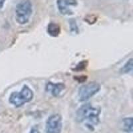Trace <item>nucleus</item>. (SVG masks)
Segmentation results:
<instances>
[{"label":"nucleus","instance_id":"f8f14e48","mask_svg":"<svg viewBox=\"0 0 133 133\" xmlns=\"http://www.w3.org/2000/svg\"><path fill=\"white\" fill-rule=\"evenodd\" d=\"M5 1H6V0H0V9H2V8H3Z\"/></svg>","mask_w":133,"mask_h":133},{"label":"nucleus","instance_id":"0eeeda50","mask_svg":"<svg viewBox=\"0 0 133 133\" xmlns=\"http://www.w3.org/2000/svg\"><path fill=\"white\" fill-rule=\"evenodd\" d=\"M65 85L62 83H53L47 82L45 85V91L53 97H57L65 89Z\"/></svg>","mask_w":133,"mask_h":133},{"label":"nucleus","instance_id":"f03ea898","mask_svg":"<svg viewBox=\"0 0 133 133\" xmlns=\"http://www.w3.org/2000/svg\"><path fill=\"white\" fill-rule=\"evenodd\" d=\"M33 9L30 0H21L15 9V20L19 24L25 25L29 22Z\"/></svg>","mask_w":133,"mask_h":133},{"label":"nucleus","instance_id":"6e6552de","mask_svg":"<svg viewBox=\"0 0 133 133\" xmlns=\"http://www.w3.org/2000/svg\"><path fill=\"white\" fill-rule=\"evenodd\" d=\"M47 32L50 36L57 37L61 33V27L59 24L55 23H50L47 25Z\"/></svg>","mask_w":133,"mask_h":133},{"label":"nucleus","instance_id":"423d86ee","mask_svg":"<svg viewBox=\"0 0 133 133\" xmlns=\"http://www.w3.org/2000/svg\"><path fill=\"white\" fill-rule=\"evenodd\" d=\"M78 5L77 0H57V6L59 12L64 15H73L71 7H76Z\"/></svg>","mask_w":133,"mask_h":133},{"label":"nucleus","instance_id":"f257e3e1","mask_svg":"<svg viewBox=\"0 0 133 133\" xmlns=\"http://www.w3.org/2000/svg\"><path fill=\"white\" fill-rule=\"evenodd\" d=\"M101 109L99 107H94L90 103L83 104L76 112V120L78 123H85L90 129L97 126L100 123V114Z\"/></svg>","mask_w":133,"mask_h":133},{"label":"nucleus","instance_id":"9d476101","mask_svg":"<svg viewBox=\"0 0 133 133\" xmlns=\"http://www.w3.org/2000/svg\"><path fill=\"white\" fill-rule=\"evenodd\" d=\"M132 59H130L125 65L122 67L121 69V72L122 73H132Z\"/></svg>","mask_w":133,"mask_h":133},{"label":"nucleus","instance_id":"39448f33","mask_svg":"<svg viewBox=\"0 0 133 133\" xmlns=\"http://www.w3.org/2000/svg\"><path fill=\"white\" fill-rule=\"evenodd\" d=\"M62 117L59 114H53L47 118L45 130L47 133H61Z\"/></svg>","mask_w":133,"mask_h":133},{"label":"nucleus","instance_id":"20e7f679","mask_svg":"<svg viewBox=\"0 0 133 133\" xmlns=\"http://www.w3.org/2000/svg\"><path fill=\"white\" fill-rule=\"evenodd\" d=\"M101 89V85L96 82H91L83 85L78 90V98L81 102L86 101Z\"/></svg>","mask_w":133,"mask_h":133},{"label":"nucleus","instance_id":"7ed1b4c3","mask_svg":"<svg viewBox=\"0 0 133 133\" xmlns=\"http://www.w3.org/2000/svg\"><path fill=\"white\" fill-rule=\"evenodd\" d=\"M33 92L27 85H24L19 92H14L9 96V102L15 107H20L27 103L31 101Z\"/></svg>","mask_w":133,"mask_h":133},{"label":"nucleus","instance_id":"9b49d317","mask_svg":"<svg viewBox=\"0 0 133 133\" xmlns=\"http://www.w3.org/2000/svg\"><path fill=\"white\" fill-rule=\"evenodd\" d=\"M29 133H40L39 130V129H38V127H36V126H34L31 129L30 132Z\"/></svg>","mask_w":133,"mask_h":133},{"label":"nucleus","instance_id":"1a4fd4ad","mask_svg":"<svg viewBox=\"0 0 133 133\" xmlns=\"http://www.w3.org/2000/svg\"><path fill=\"white\" fill-rule=\"evenodd\" d=\"M123 129L125 132L128 133L132 132V118H127L123 120Z\"/></svg>","mask_w":133,"mask_h":133}]
</instances>
